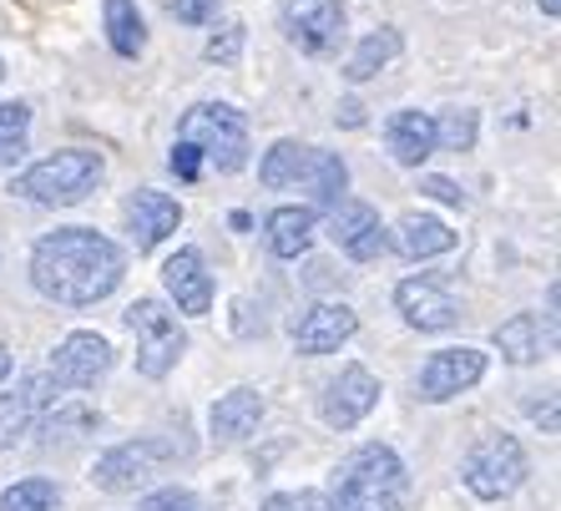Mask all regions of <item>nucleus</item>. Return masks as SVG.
<instances>
[{"instance_id":"nucleus-1","label":"nucleus","mask_w":561,"mask_h":511,"mask_svg":"<svg viewBox=\"0 0 561 511\" xmlns=\"http://www.w3.org/2000/svg\"><path fill=\"white\" fill-rule=\"evenodd\" d=\"M127 274V253L96 228H56L31 253V284L61 309L102 304Z\"/></svg>"},{"instance_id":"nucleus-2","label":"nucleus","mask_w":561,"mask_h":511,"mask_svg":"<svg viewBox=\"0 0 561 511\" xmlns=\"http://www.w3.org/2000/svg\"><path fill=\"white\" fill-rule=\"evenodd\" d=\"M410 472L390 446H359L334 466L324 511H405Z\"/></svg>"},{"instance_id":"nucleus-3","label":"nucleus","mask_w":561,"mask_h":511,"mask_svg":"<svg viewBox=\"0 0 561 511\" xmlns=\"http://www.w3.org/2000/svg\"><path fill=\"white\" fill-rule=\"evenodd\" d=\"M259 178H263V188H274V193H284V188H309V197H313L309 208H334L344 197V183H350V168H344L340 152H324V147H313V143L284 137V143H274L263 152Z\"/></svg>"},{"instance_id":"nucleus-4","label":"nucleus","mask_w":561,"mask_h":511,"mask_svg":"<svg viewBox=\"0 0 561 511\" xmlns=\"http://www.w3.org/2000/svg\"><path fill=\"white\" fill-rule=\"evenodd\" d=\"M106 162L96 147H61L36 168L15 172L11 193L26 197V203H41V208H71V203H87V197L102 188Z\"/></svg>"},{"instance_id":"nucleus-5","label":"nucleus","mask_w":561,"mask_h":511,"mask_svg":"<svg viewBox=\"0 0 561 511\" xmlns=\"http://www.w3.org/2000/svg\"><path fill=\"white\" fill-rule=\"evenodd\" d=\"M178 143H193L218 172H238L249 162V117L228 102H197L178 122Z\"/></svg>"},{"instance_id":"nucleus-6","label":"nucleus","mask_w":561,"mask_h":511,"mask_svg":"<svg viewBox=\"0 0 561 511\" xmlns=\"http://www.w3.org/2000/svg\"><path fill=\"white\" fill-rule=\"evenodd\" d=\"M127 329L137 334V370L147 381H162L187 350V334L162 299H137L127 309Z\"/></svg>"},{"instance_id":"nucleus-7","label":"nucleus","mask_w":561,"mask_h":511,"mask_svg":"<svg viewBox=\"0 0 561 511\" xmlns=\"http://www.w3.org/2000/svg\"><path fill=\"white\" fill-rule=\"evenodd\" d=\"M460 476H466L470 497H481V501L511 497V491L526 481V451H522V441H516V435H506V431H491L481 446L466 456Z\"/></svg>"},{"instance_id":"nucleus-8","label":"nucleus","mask_w":561,"mask_h":511,"mask_svg":"<svg viewBox=\"0 0 561 511\" xmlns=\"http://www.w3.org/2000/svg\"><path fill=\"white\" fill-rule=\"evenodd\" d=\"M284 36L299 46L304 56H340L344 36V5L340 0H284Z\"/></svg>"},{"instance_id":"nucleus-9","label":"nucleus","mask_w":561,"mask_h":511,"mask_svg":"<svg viewBox=\"0 0 561 511\" xmlns=\"http://www.w3.org/2000/svg\"><path fill=\"white\" fill-rule=\"evenodd\" d=\"M112 365H117V350H112L102 334H92V329L66 334L51 350V381L66 385V390H87V385H96Z\"/></svg>"},{"instance_id":"nucleus-10","label":"nucleus","mask_w":561,"mask_h":511,"mask_svg":"<svg viewBox=\"0 0 561 511\" xmlns=\"http://www.w3.org/2000/svg\"><path fill=\"white\" fill-rule=\"evenodd\" d=\"M157 466H162V446H157V441H122V446L96 456L92 486L96 491H112V497H127V491L152 481Z\"/></svg>"},{"instance_id":"nucleus-11","label":"nucleus","mask_w":561,"mask_h":511,"mask_svg":"<svg viewBox=\"0 0 561 511\" xmlns=\"http://www.w3.org/2000/svg\"><path fill=\"white\" fill-rule=\"evenodd\" d=\"M485 375V354L470 350V344H456V350H435L431 360H425V370H420V400H431V406H440V400H456V395L476 390Z\"/></svg>"},{"instance_id":"nucleus-12","label":"nucleus","mask_w":561,"mask_h":511,"mask_svg":"<svg viewBox=\"0 0 561 511\" xmlns=\"http://www.w3.org/2000/svg\"><path fill=\"white\" fill-rule=\"evenodd\" d=\"M329 238L350 253L354 263H375L379 253L390 249V234L379 224V213L359 197H340L334 208H329Z\"/></svg>"},{"instance_id":"nucleus-13","label":"nucleus","mask_w":561,"mask_h":511,"mask_svg":"<svg viewBox=\"0 0 561 511\" xmlns=\"http://www.w3.org/2000/svg\"><path fill=\"white\" fill-rule=\"evenodd\" d=\"M394 309H400V319H405L410 329H420V334H440V329H450L460 319V304L450 299V288L431 274L405 279V284L394 288Z\"/></svg>"},{"instance_id":"nucleus-14","label":"nucleus","mask_w":561,"mask_h":511,"mask_svg":"<svg viewBox=\"0 0 561 511\" xmlns=\"http://www.w3.org/2000/svg\"><path fill=\"white\" fill-rule=\"evenodd\" d=\"M51 406H56L51 370H46V375H26L15 390H0V451L15 446V441H21V435H26Z\"/></svg>"},{"instance_id":"nucleus-15","label":"nucleus","mask_w":561,"mask_h":511,"mask_svg":"<svg viewBox=\"0 0 561 511\" xmlns=\"http://www.w3.org/2000/svg\"><path fill=\"white\" fill-rule=\"evenodd\" d=\"M375 406H379V381L365 365H344L340 381H329L319 416H324V425H334V431H350V425H359Z\"/></svg>"},{"instance_id":"nucleus-16","label":"nucleus","mask_w":561,"mask_h":511,"mask_svg":"<svg viewBox=\"0 0 561 511\" xmlns=\"http://www.w3.org/2000/svg\"><path fill=\"white\" fill-rule=\"evenodd\" d=\"M354 329H359V315H354L350 304L324 299V304H313V309H304V315L294 319V350L299 354H329V350H340V344H350Z\"/></svg>"},{"instance_id":"nucleus-17","label":"nucleus","mask_w":561,"mask_h":511,"mask_svg":"<svg viewBox=\"0 0 561 511\" xmlns=\"http://www.w3.org/2000/svg\"><path fill=\"white\" fill-rule=\"evenodd\" d=\"M178 224H183L178 197L157 193V188H142V193L127 197V228H131L137 253H147V249H157L162 238H172V234H178Z\"/></svg>"},{"instance_id":"nucleus-18","label":"nucleus","mask_w":561,"mask_h":511,"mask_svg":"<svg viewBox=\"0 0 561 511\" xmlns=\"http://www.w3.org/2000/svg\"><path fill=\"white\" fill-rule=\"evenodd\" d=\"M162 284L178 299L183 315H208L213 309V274L197 249H178L168 263H162Z\"/></svg>"},{"instance_id":"nucleus-19","label":"nucleus","mask_w":561,"mask_h":511,"mask_svg":"<svg viewBox=\"0 0 561 511\" xmlns=\"http://www.w3.org/2000/svg\"><path fill=\"white\" fill-rule=\"evenodd\" d=\"M259 420H263V395L259 390H228L213 406V416H208V425H213V441L218 446H238V441H249L253 431H259Z\"/></svg>"},{"instance_id":"nucleus-20","label":"nucleus","mask_w":561,"mask_h":511,"mask_svg":"<svg viewBox=\"0 0 561 511\" xmlns=\"http://www.w3.org/2000/svg\"><path fill=\"white\" fill-rule=\"evenodd\" d=\"M394 249L405 259H440V253L456 249V228L435 218V213H405L394 224Z\"/></svg>"},{"instance_id":"nucleus-21","label":"nucleus","mask_w":561,"mask_h":511,"mask_svg":"<svg viewBox=\"0 0 561 511\" xmlns=\"http://www.w3.org/2000/svg\"><path fill=\"white\" fill-rule=\"evenodd\" d=\"M385 143H390V158L400 168H420L435 152V117H425V112H394L385 122Z\"/></svg>"},{"instance_id":"nucleus-22","label":"nucleus","mask_w":561,"mask_h":511,"mask_svg":"<svg viewBox=\"0 0 561 511\" xmlns=\"http://www.w3.org/2000/svg\"><path fill=\"white\" fill-rule=\"evenodd\" d=\"M313 228H319V213L309 208V203H294V208H274L268 213V249L278 253V259H299V253L313 249Z\"/></svg>"},{"instance_id":"nucleus-23","label":"nucleus","mask_w":561,"mask_h":511,"mask_svg":"<svg viewBox=\"0 0 561 511\" xmlns=\"http://www.w3.org/2000/svg\"><path fill=\"white\" fill-rule=\"evenodd\" d=\"M491 340H496V350L506 354L511 365H536V360L557 344V334H551V329H541V319H536V315H511L506 325H496V334H491Z\"/></svg>"},{"instance_id":"nucleus-24","label":"nucleus","mask_w":561,"mask_h":511,"mask_svg":"<svg viewBox=\"0 0 561 511\" xmlns=\"http://www.w3.org/2000/svg\"><path fill=\"white\" fill-rule=\"evenodd\" d=\"M400 46H405V36L394 26H379V31H369L359 46H354V56H350V66H344V77L350 81H369L375 71H385V66L400 56Z\"/></svg>"},{"instance_id":"nucleus-25","label":"nucleus","mask_w":561,"mask_h":511,"mask_svg":"<svg viewBox=\"0 0 561 511\" xmlns=\"http://www.w3.org/2000/svg\"><path fill=\"white\" fill-rule=\"evenodd\" d=\"M106 11V41H112V52L117 56H142L147 46V26H142V11H137V0H102Z\"/></svg>"},{"instance_id":"nucleus-26","label":"nucleus","mask_w":561,"mask_h":511,"mask_svg":"<svg viewBox=\"0 0 561 511\" xmlns=\"http://www.w3.org/2000/svg\"><path fill=\"white\" fill-rule=\"evenodd\" d=\"M26 143H31V106L0 102V168L26 158Z\"/></svg>"},{"instance_id":"nucleus-27","label":"nucleus","mask_w":561,"mask_h":511,"mask_svg":"<svg viewBox=\"0 0 561 511\" xmlns=\"http://www.w3.org/2000/svg\"><path fill=\"white\" fill-rule=\"evenodd\" d=\"M56 507H61V491L46 476H26V481L5 486V497H0V511H56Z\"/></svg>"},{"instance_id":"nucleus-28","label":"nucleus","mask_w":561,"mask_h":511,"mask_svg":"<svg viewBox=\"0 0 561 511\" xmlns=\"http://www.w3.org/2000/svg\"><path fill=\"white\" fill-rule=\"evenodd\" d=\"M102 425V416L87 406H66V410H46V446H56V441H66V446H77V441H87V435Z\"/></svg>"},{"instance_id":"nucleus-29","label":"nucleus","mask_w":561,"mask_h":511,"mask_svg":"<svg viewBox=\"0 0 561 511\" xmlns=\"http://www.w3.org/2000/svg\"><path fill=\"white\" fill-rule=\"evenodd\" d=\"M476 132H481V117L470 106H450L445 117H435V147L466 152V147H476Z\"/></svg>"},{"instance_id":"nucleus-30","label":"nucleus","mask_w":561,"mask_h":511,"mask_svg":"<svg viewBox=\"0 0 561 511\" xmlns=\"http://www.w3.org/2000/svg\"><path fill=\"white\" fill-rule=\"evenodd\" d=\"M203 56H208V61H218V66H233L238 56H243V26H238V21H228L222 31H213L208 46H203Z\"/></svg>"},{"instance_id":"nucleus-31","label":"nucleus","mask_w":561,"mask_h":511,"mask_svg":"<svg viewBox=\"0 0 561 511\" xmlns=\"http://www.w3.org/2000/svg\"><path fill=\"white\" fill-rule=\"evenodd\" d=\"M142 511H203V507H197V497L183 491V486H162V491H152L142 501Z\"/></svg>"},{"instance_id":"nucleus-32","label":"nucleus","mask_w":561,"mask_h":511,"mask_svg":"<svg viewBox=\"0 0 561 511\" xmlns=\"http://www.w3.org/2000/svg\"><path fill=\"white\" fill-rule=\"evenodd\" d=\"M263 511H324V491H278L263 501Z\"/></svg>"},{"instance_id":"nucleus-33","label":"nucleus","mask_w":561,"mask_h":511,"mask_svg":"<svg viewBox=\"0 0 561 511\" xmlns=\"http://www.w3.org/2000/svg\"><path fill=\"white\" fill-rule=\"evenodd\" d=\"M172 172H178L183 183H197V178H203V152H197L193 143H178L172 147Z\"/></svg>"},{"instance_id":"nucleus-34","label":"nucleus","mask_w":561,"mask_h":511,"mask_svg":"<svg viewBox=\"0 0 561 511\" xmlns=\"http://www.w3.org/2000/svg\"><path fill=\"white\" fill-rule=\"evenodd\" d=\"M172 11H178V21H187V26H203L213 15V0H178Z\"/></svg>"},{"instance_id":"nucleus-35","label":"nucleus","mask_w":561,"mask_h":511,"mask_svg":"<svg viewBox=\"0 0 561 511\" xmlns=\"http://www.w3.org/2000/svg\"><path fill=\"white\" fill-rule=\"evenodd\" d=\"M420 188H425V193H431V197H440V203H456V208H460V203H466V193H460V188L450 183V178H425V183H420Z\"/></svg>"},{"instance_id":"nucleus-36","label":"nucleus","mask_w":561,"mask_h":511,"mask_svg":"<svg viewBox=\"0 0 561 511\" xmlns=\"http://www.w3.org/2000/svg\"><path fill=\"white\" fill-rule=\"evenodd\" d=\"M11 370H15V360H11V354H5V350H0V381H5Z\"/></svg>"},{"instance_id":"nucleus-37","label":"nucleus","mask_w":561,"mask_h":511,"mask_svg":"<svg viewBox=\"0 0 561 511\" xmlns=\"http://www.w3.org/2000/svg\"><path fill=\"white\" fill-rule=\"evenodd\" d=\"M541 11H547L551 21H557V15H561V0H541Z\"/></svg>"},{"instance_id":"nucleus-38","label":"nucleus","mask_w":561,"mask_h":511,"mask_svg":"<svg viewBox=\"0 0 561 511\" xmlns=\"http://www.w3.org/2000/svg\"><path fill=\"white\" fill-rule=\"evenodd\" d=\"M0 81H5V61H0Z\"/></svg>"}]
</instances>
